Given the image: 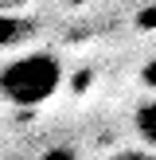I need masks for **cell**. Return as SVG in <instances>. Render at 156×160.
Here are the masks:
<instances>
[{
  "label": "cell",
  "instance_id": "6da1fadb",
  "mask_svg": "<svg viewBox=\"0 0 156 160\" xmlns=\"http://www.w3.org/2000/svg\"><path fill=\"white\" fill-rule=\"evenodd\" d=\"M62 78L66 70L55 51H23L0 67V102L16 109H39L59 94Z\"/></svg>",
  "mask_w": 156,
  "mask_h": 160
},
{
  "label": "cell",
  "instance_id": "7a4b0ae2",
  "mask_svg": "<svg viewBox=\"0 0 156 160\" xmlns=\"http://www.w3.org/2000/svg\"><path fill=\"white\" fill-rule=\"evenodd\" d=\"M27 35H31V23H27V20H12V16H0V43H4V47L20 43V39H27Z\"/></svg>",
  "mask_w": 156,
  "mask_h": 160
},
{
  "label": "cell",
  "instance_id": "3957f363",
  "mask_svg": "<svg viewBox=\"0 0 156 160\" xmlns=\"http://www.w3.org/2000/svg\"><path fill=\"white\" fill-rule=\"evenodd\" d=\"M137 129H140V137H144V141H152V145H156V98H148L144 106L137 109Z\"/></svg>",
  "mask_w": 156,
  "mask_h": 160
},
{
  "label": "cell",
  "instance_id": "277c9868",
  "mask_svg": "<svg viewBox=\"0 0 156 160\" xmlns=\"http://www.w3.org/2000/svg\"><path fill=\"white\" fill-rule=\"evenodd\" d=\"M109 160H156V152H148V148H121V152H113Z\"/></svg>",
  "mask_w": 156,
  "mask_h": 160
},
{
  "label": "cell",
  "instance_id": "5b68a950",
  "mask_svg": "<svg viewBox=\"0 0 156 160\" xmlns=\"http://www.w3.org/2000/svg\"><path fill=\"white\" fill-rule=\"evenodd\" d=\"M144 86H148V90H156V59L144 62Z\"/></svg>",
  "mask_w": 156,
  "mask_h": 160
}]
</instances>
